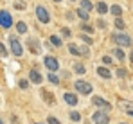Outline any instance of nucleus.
I'll use <instances>...</instances> for the list:
<instances>
[{"mask_svg":"<svg viewBox=\"0 0 133 124\" xmlns=\"http://www.w3.org/2000/svg\"><path fill=\"white\" fill-rule=\"evenodd\" d=\"M29 79H31V83H34V84H42L43 76H42L38 70H31V72H29Z\"/></svg>","mask_w":133,"mask_h":124,"instance_id":"nucleus-9","label":"nucleus"},{"mask_svg":"<svg viewBox=\"0 0 133 124\" xmlns=\"http://www.w3.org/2000/svg\"><path fill=\"white\" fill-rule=\"evenodd\" d=\"M50 43H52L54 47H61V45H63L61 38H59V36H56V34H52V36H50Z\"/></svg>","mask_w":133,"mask_h":124,"instance_id":"nucleus-17","label":"nucleus"},{"mask_svg":"<svg viewBox=\"0 0 133 124\" xmlns=\"http://www.w3.org/2000/svg\"><path fill=\"white\" fill-rule=\"evenodd\" d=\"M103 61L104 63H111V58L110 56H103Z\"/></svg>","mask_w":133,"mask_h":124,"instance_id":"nucleus-34","label":"nucleus"},{"mask_svg":"<svg viewBox=\"0 0 133 124\" xmlns=\"http://www.w3.org/2000/svg\"><path fill=\"white\" fill-rule=\"evenodd\" d=\"M9 41H11V50H13V54H15L16 58H20V56L23 54L22 43L16 40V36H11V38H9Z\"/></svg>","mask_w":133,"mask_h":124,"instance_id":"nucleus-4","label":"nucleus"},{"mask_svg":"<svg viewBox=\"0 0 133 124\" xmlns=\"http://www.w3.org/2000/svg\"><path fill=\"white\" fill-rule=\"evenodd\" d=\"M49 81L52 83V84H59V77H58L54 72H49Z\"/></svg>","mask_w":133,"mask_h":124,"instance_id":"nucleus-23","label":"nucleus"},{"mask_svg":"<svg viewBox=\"0 0 133 124\" xmlns=\"http://www.w3.org/2000/svg\"><path fill=\"white\" fill-rule=\"evenodd\" d=\"M117 76H119V77H126V70H124V68H119V70H117Z\"/></svg>","mask_w":133,"mask_h":124,"instance_id":"nucleus-30","label":"nucleus"},{"mask_svg":"<svg viewBox=\"0 0 133 124\" xmlns=\"http://www.w3.org/2000/svg\"><path fill=\"white\" fill-rule=\"evenodd\" d=\"M61 32H63V36H70V31H68V29H63Z\"/></svg>","mask_w":133,"mask_h":124,"instance_id":"nucleus-35","label":"nucleus"},{"mask_svg":"<svg viewBox=\"0 0 133 124\" xmlns=\"http://www.w3.org/2000/svg\"><path fill=\"white\" fill-rule=\"evenodd\" d=\"M15 7L16 9H25V4L23 2H15Z\"/></svg>","mask_w":133,"mask_h":124,"instance_id":"nucleus-32","label":"nucleus"},{"mask_svg":"<svg viewBox=\"0 0 133 124\" xmlns=\"http://www.w3.org/2000/svg\"><path fill=\"white\" fill-rule=\"evenodd\" d=\"M0 54H2V58H7V49L4 47V43H0Z\"/></svg>","mask_w":133,"mask_h":124,"instance_id":"nucleus-27","label":"nucleus"},{"mask_svg":"<svg viewBox=\"0 0 133 124\" xmlns=\"http://www.w3.org/2000/svg\"><path fill=\"white\" fill-rule=\"evenodd\" d=\"M92 101H94V104H97L99 108H104V110H110V103H108L106 99H103V97H94Z\"/></svg>","mask_w":133,"mask_h":124,"instance_id":"nucleus-11","label":"nucleus"},{"mask_svg":"<svg viewBox=\"0 0 133 124\" xmlns=\"http://www.w3.org/2000/svg\"><path fill=\"white\" fill-rule=\"evenodd\" d=\"M81 40H83V41H87V45H90V43H92V38H88V36H85V34L81 36Z\"/></svg>","mask_w":133,"mask_h":124,"instance_id":"nucleus-33","label":"nucleus"},{"mask_svg":"<svg viewBox=\"0 0 133 124\" xmlns=\"http://www.w3.org/2000/svg\"><path fill=\"white\" fill-rule=\"evenodd\" d=\"M124 27H126V25H124V20H122V18H115V29H121V31H122Z\"/></svg>","mask_w":133,"mask_h":124,"instance_id":"nucleus-24","label":"nucleus"},{"mask_svg":"<svg viewBox=\"0 0 133 124\" xmlns=\"http://www.w3.org/2000/svg\"><path fill=\"white\" fill-rule=\"evenodd\" d=\"M63 99H65V103L70 104V106H76V104L79 103V101H77V95H76V94H70V92H66L65 95H63Z\"/></svg>","mask_w":133,"mask_h":124,"instance_id":"nucleus-10","label":"nucleus"},{"mask_svg":"<svg viewBox=\"0 0 133 124\" xmlns=\"http://www.w3.org/2000/svg\"><path fill=\"white\" fill-rule=\"evenodd\" d=\"M16 31H18L20 34H25V32H27V25H25L23 22H18V23H16Z\"/></svg>","mask_w":133,"mask_h":124,"instance_id":"nucleus-22","label":"nucleus"},{"mask_svg":"<svg viewBox=\"0 0 133 124\" xmlns=\"http://www.w3.org/2000/svg\"><path fill=\"white\" fill-rule=\"evenodd\" d=\"M97 74H99L103 79H110L111 77V72L108 68H104V67H99V68H97Z\"/></svg>","mask_w":133,"mask_h":124,"instance_id":"nucleus-13","label":"nucleus"},{"mask_svg":"<svg viewBox=\"0 0 133 124\" xmlns=\"http://www.w3.org/2000/svg\"><path fill=\"white\" fill-rule=\"evenodd\" d=\"M68 117H70V121H74V122H79V121H81V113H79V112H70Z\"/></svg>","mask_w":133,"mask_h":124,"instance_id":"nucleus-20","label":"nucleus"},{"mask_svg":"<svg viewBox=\"0 0 133 124\" xmlns=\"http://www.w3.org/2000/svg\"><path fill=\"white\" fill-rule=\"evenodd\" d=\"M43 63H45V67H47L50 72L59 70V61H58L54 56H45V58H43Z\"/></svg>","mask_w":133,"mask_h":124,"instance_id":"nucleus-2","label":"nucleus"},{"mask_svg":"<svg viewBox=\"0 0 133 124\" xmlns=\"http://www.w3.org/2000/svg\"><path fill=\"white\" fill-rule=\"evenodd\" d=\"M20 88H22V90L29 88V81H27V79H22V81H20Z\"/></svg>","mask_w":133,"mask_h":124,"instance_id":"nucleus-28","label":"nucleus"},{"mask_svg":"<svg viewBox=\"0 0 133 124\" xmlns=\"http://www.w3.org/2000/svg\"><path fill=\"white\" fill-rule=\"evenodd\" d=\"M77 16H79V18H81V20H88L90 18V13L88 11H85V9H81V7H79V9H77Z\"/></svg>","mask_w":133,"mask_h":124,"instance_id":"nucleus-16","label":"nucleus"},{"mask_svg":"<svg viewBox=\"0 0 133 124\" xmlns=\"http://www.w3.org/2000/svg\"><path fill=\"white\" fill-rule=\"evenodd\" d=\"M68 50H70L74 56H81V49H79L77 45H74V43H70V45H68Z\"/></svg>","mask_w":133,"mask_h":124,"instance_id":"nucleus-19","label":"nucleus"},{"mask_svg":"<svg viewBox=\"0 0 133 124\" xmlns=\"http://www.w3.org/2000/svg\"><path fill=\"white\" fill-rule=\"evenodd\" d=\"M95 9H97V11H99V13H101V15H104V13H106V11H108V5H106V4H104V2H103V0H101V2H99V4H97V5H95Z\"/></svg>","mask_w":133,"mask_h":124,"instance_id":"nucleus-18","label":"nucleus"},{"mask_svg":"<svg viewBox=\"0 0 133 124\" xmlns=\"http://www.w3.org/2000/svg\"><path fill=\"white\" fill-rule=\"evenodd\" d=\"M27 47H29V50H31L32 54H38V52L42 50V47H40V43H38L36 38H29V40H27Z\"/></svg>","mask_w":133,"mask_h":124,"instance_id":"nucleus-8","label":"nucleus"},{"mask_svg":"<svg viewBox=\"0 0 133 124\" xmlns=\"http://www.w3.org/2000/svg\"><path fill=\"white\" fill-rule=\"evenodd\" d=\"M97 27H99V29H106V22L99 20V22H97Z\"/></svg>","mask_w":133,"mask_h":124,"instance_id":"nucleus-31","label":"nucleus"},{"mask_svg":"<svg viewBox=\"0 0 133 124\" xmlns=\"http://www.w3.org/2000/svg\"><path fill=\"white\" fill-rule=\"evenodd\" d=\"M110 11L115 15V18H121V15H122V7H121V5H111Z\"/></svg>","mask_w":133,"mask_h":124,"instance_id":"nucleus-15","label":"nucleus"},{"mask_svg":"<svg viewBox=\"0 0 133 124\" xmlns=\"http://www.w3.org/2000/svg\"><path fill=\"white\" fill-rule=\"evenodd\" d=\"M36 16H38V20L42 22V23H49L50 22V15H49V11L45 9L43 5H38L36 7Z\"/></svg>","mask_w":133,"mask_h":124,"instance_id":"nucleus-5","label":"nucleus"},{"mask_svg":"<svg viewBox=\"0 0 133 124\" xmlns=\"http://www.w3.org/2000/svg\"><path fill=\"white\" fill-rule=\"evenodd\" d=\"M47 122H49V124H61L56 117H52V115H49V117H47Z\"/></svg>","mask_w":133,"mask_h":124,"instance_id":"nucleus-26","label":"nucleus"},{"mask_svg":"<svg viewBox=\"0 0 133 124\" xmlns=\"http://www.w3.org/2000/svg\"><path fill=\"white\" fill-rule=\"evenodd\" d=\"M81 29H83V31H85V32H90V34H92V32H94V29H92V27H90L88 23H81Z\"/></svg>","mask_w":133,"mask_h":124,"instance_id":"nucleus-25","label":"nucleus"},{"mask_svg":"<svg viewBox=\"0 0 133 124\" xmlns=\"http://www.w3.org/2000/svg\"><path fill=\"white\" fill-rule=\"evenodd\" d=\"M92 119H94L95 124H108L110 122V115H108L106 112H95Z\"/></svg>","mask_w":133,"mask_h":124,"instance_id":"nucleus-6","label":"nucleus"},{"mask_svg":"<svg viewBox=\"0 0 133 124\" xmlns=\"http://www.w3.org/2000/svg\"><path fill=\"white\" fill-rule=\"evenodd\" d=\"M0 25H2L4 29H11L13 18H11V15H9L7 11H0Z\"/></svg>","mask_w":133,"mask_h":124,"instance_id":"nucleus-7","label":"nucleus"},{"mask_svg":"<svg viewBox=\"0 0 133 124\" xmlns=\"http://www.w3.org/2000/svg\"><path fill=\"white\" fill-rule=\"evenodd\" d=\"M74 72H76V74H79V76H83V74H87V68H85V65H83V63L76 61V63H74Z\"/></svg>","mask_w":133,"mask_h":124,"instance_id":"nucleus-12","label":"nucleus"},{"mask_svg":"<svg viewBox=\"0 0 133 124\" xmlns=\"http://www.w3.org/2000/svg\"><path fill=\"white\" fill-rule=\"evenodd\" d=\"M0 124H4V121H2V119H0Z\"/></svg>","mask_w":133,"mask_h":124,"instance_id":"nucleus-38","label":"nucleus"},{"mask_svg":"<svg viewBox=\"0 0 133 124\" xmlns=\"http://www.w3.org/2000/svg\"><path fill=\"white\" fill-rule=\"evenodd\" d=\"M74 86H76V90H77L79 94H83V95L92 94V84L87 83V81H76V83H74Z\"/></svg>","mask_w":133,"mask_h":124,"instance_id":"nucleus-3","label":"nucleus"},{"mask_svg":"<svg viewBox=\"0 0 133 124\" xmlns=\"http://www.w3.org/2000/svg\"><path fill=\"white\" fill-rule=\"evenodd\" d=\"M88 54H90L88 47H81V56H88Z\"/></svg>","mask_w":133,"mask_h":124,"instance_id":"nucleus-29","label":"nucleus"},{"mask_svg":"<svg viewBox=\"0 0 133 124\" xmlns=\"http://www.w3.org/2000/svg\"><path fill=\"white\" fill-rule=\"evenodd\" d=\"M119 124H126V122H119Z\"/></svg>","mask_w":133,"mask_h":124,"instance_id":"nucleus-39","label":"nucleus"},{"mask_svg":"<svg viewBox=\"0 0 133 124\" xmlns=\"http://www.w3.org/2000/svg\"><path fill=\"white\" fill-rule=\"evenodd\" d=\"M81 9H85V11H92L94 9V4L90 2V0H81Z\"/></svg>","mask_w":133,"mask_h":124,"instance_id":"nucleus-14","label":"nucleus"},{"mask_svg":"<svg viewBox=\"0 0 133 124\" xmlns=\"http://www.w3.org/2000/svg\"><path fill=\"white\" fill-rule=\"evenodd\" d=\"M130 61L133 63V50H131V54H130Z\"/></svg>","mask_w":133,"mask_h":124,"instance_id":"nucleus-36","label":"nucleus"},{"mask_svg":"<svg viewBox=\"0 0 133 124\" xmlns=\"http://www.w3.org/2000/svg\"><path fill=\"white\" fill-rule=\"evenodd\" d=\"M70 2H74V0H70Z\"/></svg>","mask_w":133,"mask_h":124,"instance_id":"nucleus-40","label":"nucleus"},{"mask_svg":"<svg viewBox=\"0 0 133 124\" xmlns=\"http://www.w3.org/2000/svg\"><path fill=\"white\" fill-rule=\"evenodd\" d=\"M52 2H61V0H52Z\"/></svg>","mask_w":133,"mask_h":124,"instance_id":"nucleus-37","label":"nucleus"},{"mask_svg":"<svg viewBox=\"0 0 133 124\" xmlns=\"http://www.w3.org/2000/svg\"><path fill=\"white\" fill-rule=\"evenodd\" d=\"M113 41L117 45H121V47H131V43H133L131 38L128 34H122V32H115L113 34Z\"/></svg>","mask_w":133,"mask_h":124,"instance_id":"nucleus-1","label":"nucleus"},{"mask_svg":"<svg viewBox=\"0 0 133 124\" xmlns=\"http://www.w3.org/2000/svg\"><path fill=\"white\" fill-rule=\"evenodd\" d=\"M113 56H115V58H117L119 61H122V60H126V56H124V52H122L121 49H115V50H113Z\"/></svg>","mask_w":133,"mask_h":124,"instance_id":"nucleus-21","label":"nucleus"}]
</instances>
